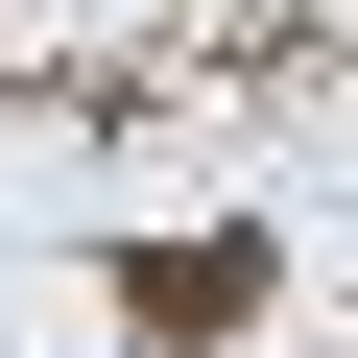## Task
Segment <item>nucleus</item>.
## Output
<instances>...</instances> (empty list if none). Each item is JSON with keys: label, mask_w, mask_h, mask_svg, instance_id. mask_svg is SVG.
<instances>
[{"label": "nucleus", "mask_w": 358, "mask_h": 358, "mask_svg": "<svg viewBox=\"0 0 358 358\" xmlns=\"http://www.w3.org/2000/svg\"><path fill=\"white\" fill-rule=\"evenodd\" d=\"M143 310H167V334H239V310H263V263H239V239H167V263H143Z\"/></svg>", "instance_id": "f257e3e1"}]
</instances>
